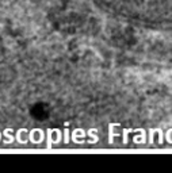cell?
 <instances>
[{"instance_id":"cell-1","label":"cell","mask_w":172,"mask_h":173,"mask_svg":"<svg viewBox=\"0 0 172 173\" xmlns=\"http://www.w3.org/2000/svg\"><path fill=\"white\" fill-rule=\"evenodd\" d=\"M52 131H53V130H50V128H49V130H48V145H46V148L48 149H52V148H53V139H52Z\"/></svg>"},{"instance_id":"cell-2","label":"cell","mask_w":172,"mask_h":173,"mask_svg":"<svg viewBox=\"0 0 172 173\" xmlns=\"http://www.w3.org/2000/svg\"><path fill=\"white\" fill-rule=\"evenodd\" d=\"M4 135L7 137V139H8V141H6L7 143H11V142L14 141V138H12V137H11V135H10V128H7V130H4Z\"/></svg>"},{"instance_id":"cell-3","label":"cell","mask_w":172,"mask_h":173,"mask_svg":"<svg viewBox=\"0 0 172 173\" xmlns=\"http://www.w3.org/2000/svg\"><path fill=\"white\" fill-rule=\"evenodd\" d=\"M88 135L89 137H92V141H89V142H96L98 141V137H95V130H93V128L88 131Z\"/></svg>"},{"instance_id":"cell-4","label":"cell","mask_w":172,"mask_h":173,"mask_svg":"<svg viewBox=\"0 0 172 173\" xmlns=\"http://www.w3.org/2000/svg\"><path fill=\"white\" fill-rule=\"evenodd\" d=\"M64 142L65 143L69 142V130H64Z\"/></svg>"}]
</instances>
